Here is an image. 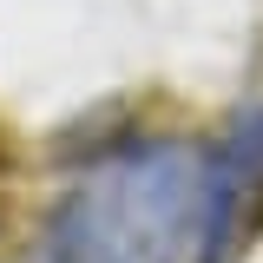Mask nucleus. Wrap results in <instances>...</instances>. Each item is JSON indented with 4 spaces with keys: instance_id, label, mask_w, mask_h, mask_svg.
I'll return each mask as SVG.
<instances>
[{
    "instance_id": "nucleus-1",
    "label": "nucleus",
    "mask_w": 263,
    "mask_h": 263,
    "mask_svg": "<svg viewBox=\"0 0 263 263\" xmlns=\"http://www.w3.org/2000/svg\"><path fill=\"white\" fill-rule=\"evenodd\" d=\"M250 230L257 217L224 152L138 145L99 184L72 191L46 263H230Z\"/></svg>"
}]
</instances>
